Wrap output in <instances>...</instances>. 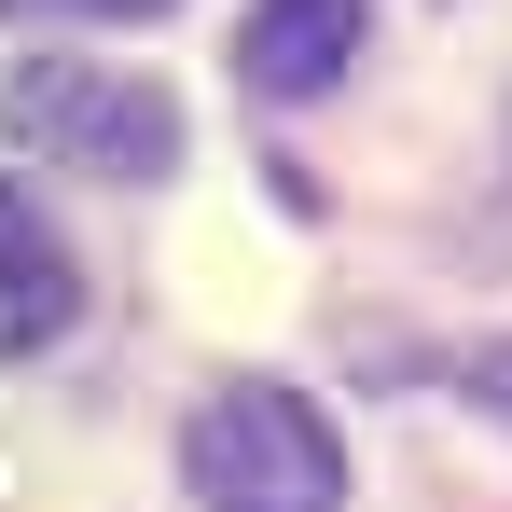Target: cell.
<instances>
[{"label": "cell", "mask_w": 512, "mask_h": 512, "mask_svg": "<svg viewBox=\"0 0 512 512\" xmlns=\"http://www.w3.org/2000/svg\"><path fill=\"white\" fill-rule=\"evenodd\" d=\"M457 388H471V402L512 429V346H471V360H457Z\"/></svg>", "instance_id": "5"}, {"label": "cell", "mask_w": 512, "mask_h": 512, "mask_svg": "<svg viewBox=\"0 0 512 512\" xmlns=\"http://www.w3.org/2000/svg\"><path fill=\"white\" fill-rule=\"evenodd\" d=\"M70 319V250L42 236V208L0 180V346H42Z\"/></svg>", "instance_id": "4"}, {"label": "cell", "mask_w": 512, "mask_h": 512, "mask_svg": "<svg viewBox=\"0 0 512 512\" xmlns=\"http://www.w3.org/2000/svg\"><path fill=\"white\" fill-rule=\"evenodd\" d=\"M0 14H167V0H0Z\"/></svg>", "instance_id": "6"}, {"label": "cell", "mask_w": 512, "mask_h": 512, "mask_svg": "<svg viewBox=\"0 0 512 512\" xmlns=\"http://www.w3.org/2000/svg\"><path fill=\"white\" fill-rule=\"evenodd\" d=\"M180 485H194V512H346V443L305 388L236 374L180 429Z\"/></svg>", "instance_id": "1"}, {"label": "cell", "mask_w": 512, "mask_h": 512, "mask_svg": "<svg viewBox=\"0 0 512 512\" xmlns=\"http://www.w3.org/2000/svg\"><path fill=\"white\" fill-rule=\"evenodd\" d=\"M0 139L28 167H84V180H167L180 167V97L111 70V56H28L0 84Z\"/></svg>", "instance_id": "2"}, {"label": "cell", "mask_w": 512, "mask_h": 512, "mask_svg": "<svg viewBox=\"0 0 512 512\" xmlns=\"http://www.w3.org/2000/svg\"><path fill=\"white\" fill-rule=\"evenodd\" d=\"M360 28H374V0H250L236 70H250V97H333Z\"/></svg>", "instance_id": "3"}]
</instances>
